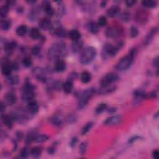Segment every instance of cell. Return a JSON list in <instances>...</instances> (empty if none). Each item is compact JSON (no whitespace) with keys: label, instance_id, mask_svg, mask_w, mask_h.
Listing matches in <instances>:
<instances>
[{"label":"cell","instance_id":"f1b7e54d","mask_svg":"<svg viewBox=\"0 0 159 159\" xmlns=\"http://www.w3.org/2000/svg\"><path fill=\"white\" fill-rule=\"evenodd\" d=\"M42 152V148L40 147H35L30 150V154L33 158H37L41 155Z\"/></svg>","mask_w":159,"mask_h":159},{"label":"cell","instance_id":"5bb4252c","mask_svg":"<svg viewBox=\"0 0 159 159\" xmlns=\"http://www.w3.org/2000/svg\"><path fill=\"white\" fill-rule=\"evenodd\" d=\"M116 87L115 86L108 85V86H101L97 90L96 93L99 95H106V94L111 93L115 91Z\"/></svg>","mask_w":159,"mask_h":159},{"label":"cell","instance_id":"7402d4cb","mask_svg":"<svg viewBox=\"0 0 159 159\" xmlns=\"http://www.w3.org/2000/svg\"><path fill=\"white\" fill-rule=\"evenodd\" d=\"M4 103L8 105L14 104L17 101V98L15 94L13 92H9L4 96Z\"/></svg>","mask_w":159,"mask_h":159},{"label":"cell","instance_id":"484cf974","mask_svg":"<svg viewBox=\"0 0 159 159\" xmlns=\"http://www.w3.org/2000/svg\"><path fill=\"white\" fill-rule=\"evenodd\" d=\"M12 67L11 66V64L7 62H4V63L2 64V68H1V72L2 73L6 76H9L11 75V72H12Z\"/></svg>","mask_w":159,"mask_h":159},{"label":"cell","instance_id":"03108f58","mask_svg":"<svg viewBox=\"0 0 159 159\" xmlns=\"http://www.w3.org/2000/svg\"><path fill=\"white\" fill-rule=\"evenodd\" d=\"M106 3H107V1H102V2L101 3V6L102 8L105 7V6H106Z\"/></svg>","mask_w":159,"mask_h":159},{"label":"cell","instance_id":"74e56055","mask_svg":"<svg viewBox=\"0 0 159 159\" xmlns=\"http://www.w3.org/2000/svg\"><path fill=\"white\" fill-rule=\"evenodd\" d=\"M108 108V105L106 103H101L98 105V106L95 109V113L97 114H100L104 111H106Z\"/></svg>","mask_w":159,"mask_h":159},{"label":"cell","instance_id":"e575fe53","mask_svg":"<svg viewBox=\"0 0 159 159\" xmlns=\"http://www.w3.org/2000/svg\"><path fill=\"white\" fill-rule=\"evenodd\" d=\"M27 27L26 25H21L16 28V32L17 36H24L27 33Z\"/></svg>","mask_w":159,"mask_h":159},{"label":"cell","instance_id":"e0dca14e","mask_svg":"<svg viewBox=\"0 0 159 159\" xmlns=\"http://www.w3.org/2000/svg\"><path fill=\"white\" fill-rule=\"evenodd\" d=\"M3 123L6 127H7L9 129H11L13 126V122L14 121L13 116L10 115H5L2 114L1 116Z\"/></svg>","mask_w":159,"mask_h":159},{"label":"cell","instance_id":"60d3db41","mask_svg":"<svg viewBox=\"0 0 159 159\" xmlns=\"http://www.w3.org/2000/svg\"><path fill=\"white\" fill-rule=\"evenodd\" d=\"M88 147V142L86 141L81 142L79 146V153L81 155H85Z\"/></svg>","mask_w":159,"mask_h":159},{"label":"cell","instance_id":"ab89813d","mask_svg":"<svg viewBox=\"0 0 159 159\" xmlns=\"http://www.w3.org/2000/svg\"><path fill=\"white\" fill-rule=\"evenodd\" d=\"M142 4L145 8H155L157 6V2L156 1H151V0H148V1H142L141 2Z\"/></svg>","mask_w":159,"mask_h":159},{"label":"cell","instance_id":"f546056e","mask_svg":"<svg viewBox=\"0 0 159 159\" xmlns=\"http://www.w3.org/2000/svg\"><path fill=\"white\" fill-rule=\"evenodd\" d=\"M80 80L83 83H88L91 80V75L90 72L84 71L81 73Z\"/></svg>","mask_w":159,"mask_h":159},{"label":"cell","instance_id":"d590c367","mask_svg":"<svg viewBox=\"0 0 159 159\" xmlns=\"http://www.w3.org/2000/svg\"><path fill=\"white\" fill-rule=\"evenodd\" d=\"M0 26H1V29L3 31H7L11 28V22L9 20L2 19L0 22Z\"/></svg>","mask_w":159,"mask_h":159},{"label":"cell","instance_id":"e7e4bbea","mask_svg":"<svg viewBox=\"0 0 159 159\" xmlns=\"http://www.w3.org/2000/svg\"><path fill=\"white\" fill-rule=\"evenodd\" d=\"M106 111L109 113H114V112H116V108H114V107H111L109 108H107Z\"/></svg>","mask_w":159,"mask_h":159},{"label":"cell","instance_id":"91938a15","mask_svg":"<svg viewBox=\"0 0 159 159\" xmlns=\"http://www.w3.org/2000/svg\"><path fill=\"white\" fill-rule=\"evenodd\" d=\"M16 139L17 140H21L23 137V134L21 131H17L16 134Z\"/></svg>","mask_w":159,"mask_h":159},{"label":"cell","instance_id":"816d5d0a","mask_svg":"<svg viewBox=\"0 0 159 159\" xmlns=\"http://www.w3.org/2000/svg\"><path fill=\"white\" fill-rule=\"evenodd\" d=\"M66 121L68 123H70V124H71V123H73L74 122L76 121V117L75 115L73 114H69L66 117Z\"/></svg>","mask_w":159,"mask_h":159},{"label":"cell","instance_id":"bcb514c9","mask_svg":"<svg viewBox=\"0 0 159 159\" xmlns=\"http://www.w3.org/2000/svg\"><path fill=\"white\" fill-rule=\"evenodd\" d=\"M130 13L127 11H125V12H123L122 14H120V18L122 21L123 22H128L130 20Z\"/></svg>","mask_w":159,"mask_h":159},{"label":"cell","instance_id":"d4e9b609","mask_svg":"<svg viewBox=\"0 0 159 159\" xmlns=\"http://www.w3.org/2000/svg\"><path fill=\"white\" fill-rule=\"evenodd\" d=\"M106 14L109 17H114L117 16V15H119L120 14L119 6L117 5L113 6H111L108 9Z\"/></svg>","mask_w":159,"mask_h":159},{"label":"cell","instance_id":"ee69618b","mask_svg":"<svg viewBox=\"0 0 159 159\" xmlns=\"http://www.w3.org/2000/svg\"><path fill=\"white\" fill-rule=\"evenodd\" d=\"M93 126V123L92 122H89L86 123V124L83 126V127L82 128V129H81V135H84L86 133H88V131H89L90 129H91Z\"/></svg>","mask_w":159,"mask_h":159},{"label":"cell","instance_id":"ac0fdd59","mask_svg":"<svg viewBox=\"0 0 159 159\" xmlns=\"http://www.w3.org/2000/svg\"><path fill=\"white\" fill-rule=\"evenodd\" d=\"M17 46V43L16 41L12 40L11 42H6L4 45V52L6 53L8 55H11L13 52L14 50L16 49Z\"/></svg>","mask_w":159,"mask_h":159},{"label":"cell","instance_id":"d6986e66","mask_svg":"<svg viewBox=\"0 0 159 159\" xmlns=\"http://www.w3.org/2000/svg\"><path fill=\"white\" fill-rule=\"evenodd\" d=\"M157 31H158L157 27H155L152 28L149 31V32L147 33V36H145V38L144 41V44L145 45H147L150 43L152 40L153 39V38H154V37L155 36V35L157 32Z\"/></svg>","mask_w":159,"mask_h":159},{"label":"cell","instance_id":"681fc988","mask_svg":"<svg viewBox=\"0 0 159 159\" xmlns=\"http://www.w3.org/2000/svg\"><path fill=\"white\" fill-rule=\"evenodd\" d=\"M57 143L53 144L50 147H49L48 148V150H47L48 154L50 155L54 154L57 151Z\"/></svg>","mask_w":159,"mask_h":159},{"label":"cell","instance_id":"db71d44e","mask_svg":"<svg viewBox=\"0 0 159 159\" xmlns=\"http://www.w3.org/2000/svg\"><path fill=\"white\" fill-rule=\"evenodd\" d=\"M78 77V73H76V72H72L70 73L68 76V78L67 80H70V81H73L74 80H76V78H77Z\"/></svg>","mask_w":159,"mask_h":159},{"label":"cell","instance_id":"f5cc1de1","mask_svg":"<svg viewBox=\"0 0 159 159\" xmlns=\"http://www.w3.org/2000/svg\"><path fill=\"white\" fill-rule=\"evenodd\" d=\"M157 92L156 91H153L150 92V93H147V98L146 99H152V98H155L157 96Z\"/></svg>","mask_w":159,"mask_h":159},{"label":"cell","instance_id":"4fadbf2b","mask_svg":"<svg viewBox=\"0 0 159 159\" xmlns=\"http://www.w3.org/2000/svg\"><path fill=\"white\" fill-rule=\"evenodd\" d=\"M134 99V101L135 103L138 104L140 103L143 99H146L147 98V93L143 90H135L133 93Z\"/></svg>","mask_w":159,"mask_h":159},{"label":"cell","instance_id":"277c9868","mask_svg":"<svg viewBox=\"0 0 159 159\" xmlns=\"http://www.w3.org/2000/svg\"><path fill=\"white\" fill-rule=\"evenodd\" d=\"M96 93V90L94 88H90L89 89H87L83 91H81L78 96V107L79 109H82L89 102L91 98Z\"/></svg>","mask_w":159,"mask_h":159},{"label":"cell","instance_id":"4316f807","mask_svg":"<svg viewBox=\"0 0 159 159\" xmlns=\"http://www.w3.org/2000/svg\"><path fill=\"white\" fill-rule=\"evenodd\" d=\"M29 36H30L31 38L34 40L41 39L42 37L40 32L36 27H32L30 31H29Z\"/></svg>","mask_w":159,"mask_h":159},{"label":"cell","instance_id":"8d00e7d4","mask_svg":"<svg viewBox=\"0 0 159 159\" xmlns=\"http://www.w3.org/2000/svg\"><path fill=\"white\" fill-rule=\"evenodd\" d=\"M50 121L52 124L56 127H60L62 124V120L61 119L60 117L57 116H52L50 118Z\"/></svg>","mask_w":159,"mask_h":159},{"label":"cell","instance_id":"003e7915","mask_svg":"<svg viewBox=\"0 0 159 159\" xmlns=\"http://www.w3.org/2000/svg\"><path fill=\"white\" fill-rule=\"evenodd\" d=\"M27 2L29 4H32V3H36V1H27Z\"/></svg>","mask_w":159,"mask_h":159},{"label":"cell","instance_id":"7dc6e473","mask_svg":"<svg viewBox=\"0 0 159 159\" xmlns=\"http://www.w3.org/2000/svg\"><path fill=\"white\" fill-rule=\"evenodd\" d=\"M30 154V151H29L27 149V147H23L20 152L21 157L23 158H26L28 157V156Z\"/></svg>","mask_w":159,"mask_h":159},{"label":"cell","instance_id":"c3c4849f","mask_svg":"<svg viewBox=\"0 0 159 159\" xmlns=\"http://www.w3.org/2000/svg\"><path fill=\"white\" fill-rule=\"evenodd\" d=\"M139 34V31L138 29L135 26H132L130 29V35L131 37L132 38L136 37Z\"/></svg>","mask_w":159,"mask_h":159},{"label":"cell","instance_id":"603a6c76","mask_svg":"<svg viewBox=\"0 0 159 159\" xmlns=\"http://www.w3.org/2000/svg\"><path fill=\"white\" fill-rule=\"evenodd\" d=\"M99 27L98 23L93 21L88 22L86 24V28L88 31L93 34H96L99 32Z\"/></svg>","mask_w":159,"mask_h":159},{"label":"cell","instance_id":"b9f144b4","mask_svg":"<svg viewBox=\"0 0 159 159\" xmlns=\"http://www.w3.org/2000/svg\"><path fill=\"white\" fill-rule=\"evenodd\" d=\"M22 63L23 65H24V67H25L26 68L30 67L32 65V58L29 56H26L23 58V59L22 60Z\"/></svg>","mask_w":159,"mask_h":159},{"label":"cell","instance_id":"836d02e7","mask_svg":"<svg viewBox=\"0 0 159 159\" xmlns=\"http://www.w3.org/2000/svg\"><path fill=\"white\" fill-rule=\"evenodd\" d=\"M7 81H8V83L9 85H17L19 83V78L18 76L15 75H11L10 76H9L7 77Z\"/></svg>","mask_w":159,"mask_h":159},{"label":"cell","instance_id":"680465c9","mask_svg":"<svg viewBox=\"0 0 159 159\" xmlns=\"http://www.w3.org/2000/svg\"><path fill=\"white\" fill-rule=\"evenodd\" d=\"M152 157L155 159H158L159 158V151L156 149L152 152Z\"/></svg>","mask_w":159,"mask_h":159},{"label":"cell","instance_id":"ffe728a7","mask_svg":"<svg viewBox=\"0 0 159 159\" xmlns=\"http://www.w3.org/2000/svg\"><path fill=\"white\" fill-rule=\"evenodd\" d=\"M66 63L62 59H58L55 61L54 70L57 72H63L66 70Z\"/></svg>","mask_w":159,"mask_h":159},{"label":"cell","instance_id":"f6af8a7d","mask_svg":"<svg viewBox=\"0 0 159 159\" xmlns=\"http://www.w3.org/2000/svg\"><path fill=\"white\" fill-rule=\"evenodd\" d=\"M107 23H108L107 18L104 16H100L99 17V18H98V24L99 26H100V27H104V26H105L107 24Z\"/></svg>","mask_w":159,"mask_h":159},{"label":"cell","instance_id":"8fae6325","mask_svg":"<svg viewBox=\"0 0 159 159\" xmlns=\"http://www.w3.org/2000/svg\"><path fill=\"white\" fill-rule=\"evenodd\" d=\"M122 32L121 29L119 27L112 26L108 27L106 31V36L108 38H116L120 36Z\"/></svg>","mask_w":159,"mask_h":159},{"label":"cell","instance_id":"30bf717a","mask_svg":"<svg viewBox=\"0 0 159 159\" xmlns=\"http://www.w3.org/2000/svg\"><path fill=\"white\" fill-rule=\"evenodd\" d=\"M135 19L140 24H145L149 19V14L144 9H138L135 15Z\"/></svg>","mask_w":159,"mask_h":159},{"label":"cell","instance_id":"4dcf8cb0","mask_svg":"<svg viewBox=\"0 0 159 159\" xmlns=\"http://www.w3.org/2000/svg\"><path fill=\"white\" fill-rule=\"evenodd\" d=\"M39 8L36 7L33 9H31V11L29 12V14H28V17L29 20L31 21H34L36 20L37 18L39 16Z\"/></svg>","mask_w":159,"mask_h":159},{"label":"cell","instance_id":"52a82bcc","mask_svg":"<svg viewBox=\"0 0 159 159\" xmlns=\"http://www.w3.org/2000/svg\"><path fill=\"white\" fill-rule=\"evenodd\" d=\"M119 50H120L116 46H113L109 43H107L104 45L102 49L101 56L103 59L106 60L110 57H114Z\"/></svg>","mask_w":159,"mask_h":159},{"label":"cell","instance_id":"94428289","mask_svg":"<svg viewBox=\"0 0 159 159\" xmlns=\"http://www.w3.org/2000/svg\"><path fill=\"white\" fill-rule=\"evenodd\" d=\"M6 104L4 102L1 101V105H0V109H1V113L3 114V112L5 111L6 108Z\"/></svg>","mask_w":159,"mask_h":159},{"label":"cell","instance_id":"f907efd6","mask_svg":"<svg viewBox=\"0 0 159 159\" xmlns=\"http://www.w3.org/2000/svg\"><path fill=\"white\" fill-rule=\"evenodd\" d=\"M40 52H41V48L38 45L34 46L31 49V53L34 55L38 56L40 54Z\"/></svg>","mask_w":159,"mask_h":159},{"label":"cell","instance_id":"5b68a950","mask_svg":"<svg viewBox=\"0 0 159 159\" xmlns=\"http://www.w3.org/2000/svg\"><path fill=\"white\" fill-rule=\"evenodd\" d=\"M13 116L14 121L18 122L19 123L22 124L26 122L29 119H31L32 114L26 109L23 108H19L13 111L11 114Z\"/></svg>","mask_w":159,"mask_h":159},{"label":"cell","instance_id":"44dd1931","mask_svg":"<svg viewBox=\"0 0 159 159\" xmlns=\"http://www.w3.org/2000/svg\"><path fill=\"white\" fill-rule=\"evenodd\" d=\"M42 8L44 11V12L48 15L49 16H52L54 14L55 11L52 7L50 3L48 1H44L42 2Z\"/></svg>","mask_w":159,"mask_h":159},{"label":"cell","instance_id":"6125c7cd","mask_svg":"<svg viewBox=\"0 0 159 159\" xmlns=\"http://www.w3.org/2000/svg\"><path fill=\"white\" fill-rule=\"evenodd\" d=\"M16 1H13V0H11V1H8L6 2V5L9 8V7H12L14 5H15L16 4Z\"/></svg>","mask_w":159,"mask_h":159},{"label":"cell","instance_id":"d6a6232c","mask_svg":"<svg viewBox=\"0 0 159 159\" xmlns=\"http://www.w3.org/2000/svg\"><path fill=\"white\" fill-rule=\"evenodd\" d=\"M36 131L35 130L31 131L29 132L27 135H26V137L25 139V142L27 145L30 144L32 141H34L35 137H36Z\"/></svg>","mask_w":159,"mask_h":159},{"label":"cell","instance_id":"6da1fadb","mask_svg":"<svg viewBox=\"0 0 159 159\" xmlns=\"http://www.w3.org/2000/svg\"><path fill=\"white\" fill-rule=\"evenodd\" d=\"M68 54L67 47L63 42H58L52 44L48 51V56L51 60L61 59Z\"/></svg>","mask_w":159,"mask_h":159},{"label":"cell","instance_id":"7bdbcfd3","mask_svg":"<svg viewBox=\"0 0 159 159\" xmlns=\"http://www.w3.org/2000/svg\"><path fill=\"white\" fill-rule=\"evenodd\" d=\"M9 12V8L6 5L4 4L0 8V17L1 18H5L7 16Z\"/></svg>","mask_w":159,"mask_h":159},{"label":"cell","instance_id":"ba28073f","mask_svg":"<svg viewBox=\"0 0 159 159\" xmlns=\"http://www.w3.org/2000/svg\"><path fill=\"white\" fill-rule=\"evenodd\" d=\"M119 80V75L113 72H110L106 75L100 81L101 86H108L115 83Z\"/></svg>","mask_w":159,"mask_h":159},{"label":"cell","instance_id":"cb8c5ba5","mask_svg":"<svg viewBox=\"0 0 159 159\" xmlns=\"http://www.w3.org/2000/svg\"><path fill=\"white\" fill-rule=\"evenodd\" d=\"M83 42H82L80 39H79L78 40L73 41L71 45V49L73 53H78L81 51V50L83 49Z\"/></svg>","mask_w":159,"mask_h":159},{"label":"cell","instance_id":"11a10c76","mask_svg":"<svg viewBox=\"0 0 159 159\" xmlns=\"http://www.w3.org/2000/svg\"><path fill=\"white\" fill-rule=\"evenodd\" d=\"M141 139H142V137H141L140 136H138V135H135V136L132 137L131 138L129 139L128 142H129V144H133L134 142H135V141L139 140H140Z\"/></svg>","mask_w":159,"mask_h":159},{"label":"cell","instance_id":"9f6ffc18","mask_svg":"<svg viewBox=\"0 0 159 159\" xmlns=\"http://www.w3.org/2000/svg\"><path fill=\"white\" fill-rule=\"evenodd\" d=\"M77 142H78V138L76 137H73L71 139V140H70V146L71 147H72V148H73V147H74L76 145V143H77Z\"/></svg>","mask_w":159,"mask_h":159},{"label":"cell","instance_id":"f35d334b","mask_svg":"<svg viewBox=\"0 0 159 159\" xmlns=\"http://www.w3.org/2000/svg\"><path fill=\"white\" fill-rule=\"evenodd\" d=\"M49 139L48 135L45 134H41V135H37L36 137H35L34 141L36 143H42L45 142V141Z\"/></svg>","mask_w":159,"mask_h":159},{"label":"cell","instance_id":"3957f363","mask_svg":"<svg viewBox=\"0 0 159 159\" xmlns=\"http://www.w3.org/2000/svg\"><path fill=\"white\" fill-rule=\"evenodd\" d=\"M96 50L92 46H86L81 50L79 56V61L83 65L90 63L96 57Z\"/></svg>","mask_w":159,"mask_h":159},{"label":"cell","instance_id":"9c48e42d","mask_svg":"<svg viewBox=\"0 0 159 159\" xmlns=\"http://www.w3.org/2000/svg\"><path fill=\"white\" fill-rule=\"evenodd\" d=\"M50 33L58 37H63L66 36V31L64 29L63 27L60 24L59 22H56L53 24L52 27L50 29Z\"/></svg>","mask_w":159,"mask_h":159},{"label":"cell","instance_id":"7c38bea8","mask_svg":"<svg viewBox=\"0 0 159 159\" xmlns=\"http://www.w3.org/2000/svg\"><path fill=\"white\" fill-rule=\"evenodd\" d=\"M122 121V117L120 115L112 116L104 122V124L106 126H116L120 124Z\"/></svg>","mask_w":159,"mask_h":159},{"label":"cell","instance_id":"be15d7a7","mask_svg":"<svg viewBox=\"0 0 159 159\" xmlns=\"http://www.w3.org/2000/svg\"><path fill=\"white\" fill-rule=\"evenodd\" d=\"M153 65H154V66L155 67H158V57H156L154 60H153Z\"/></svg>","mask_w":159,"mask_h":159},{"label":"cell","instance_id":"9a60e30c","mask_svg":"<svg viewBox=\"0 0 159 159\" xmlns=\"http://www.w3.org/2000/svg\"><path fill=\"white\" fill-rule=\"evenodd\" d=\"M52 25L53 23L49 19L47 18V17H44V18L40 19L39 22V26L40 28L45 31H50V29L52 27Z\"/></svg>","mask_w":159,"mask_h":159},{"label":"cell","instance_id":"2e32d148","mask_svg":"<svg viewBox=\"0 0 159 159\" xmlns=\"http://www.w3.org/2000/svg\"><path fill=\"white\" fill-rule=\"evenodd\" d=\"M27 109L32 116L35 115L39 111V105L34 99L32 100L27 103Z\"/></svg>","mask_w":159,"mask_h":159},{"label":"cell","instance_id":"1f68e13d","mask_svg":"<svg viewBox=\"0 0 159 159\" xmlns=\"http://www.w3.org/2000/svg\"><path fill=\"white\" fill-rule=\"evenodd\" d=\"M69 37L73 41L78 40L80 39L81 37V34L80 32L76 30V29H72L69 32Z\"/></svg>","mask_w":159,"mask_h":159},{"label":"cell","instance_id":"8992f818","mask_svg":"<svg viewBox=\"0 0 159 159\" xmlns=\"http://www.w3.org/2000/svg\"><path fill=\"white\" fill-rule=\"evenodd\" d=\"M34 86L29 81H26L22 86V99L24 101L28 103L34 100Z\"/></svg>","mask_w":159,"mask_h":159},{"label":"cell","instance_id":"6f0895ef","mask_svg":"<svg viewBox=\"0 0 159 159\" xmlns=\"http://www.w3.org/2000/svg\"><path fill=\"white\" fill-rule=\"evenodd\" d=\"M135 3H136V1H134V0H127V1H126V4L127 7H132Z\"/></svg>","mask_w":159,"mask_h":159},{"label":"cell","instance_id":"83f0119b","mask_svg":"<svg viewBox=\"0 0 159 159\" xmlns=\"http://www.w3.org/2000/svg\"><path fill=\"white\" fill-rule=\"evenodd\" d=\"M73 81L67 80L63 84L62 89L63 90V91L66 94H69L72 92V91L73 90Z\"/></svg>","mask_w":159,"mask_h":159},{"label":"cell","instance_id":"7a4b0ae2","mask_svg":"<svg viewBox=\"0 0 159 159\" xmlns=\"http://www.w3.org/2000/svg\"><path fill=\"white\" fill-rule=\"evenodd\" d=\"M136 47H134L131 49L128 55L121 58L118 61V62L116 64L115 68L117 70H119V71H124V70L129 69L132 65L134 61V58L135 55H136Z\"/></svg>","mask_w":159,"mask_h":159}]
</instances>
